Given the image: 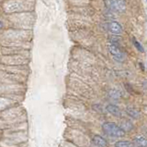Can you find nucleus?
Segmentation results:
<instances>
[{
  "instance_id": "nucleus-4",
  "label": "nucleus",
  "mask_w": 147,
  "mask_h": 147,
  "mask_svg": "<svg viewBox=\"0 0 147 147\" xmlns=\"http://www.w3.org/2000/svg\"><path fill=\"white\" fill-rule=\"evenodd\" d=\"M108 29L112 34L115 35H119L122 33V28L119 23L116 21H110L108 23Z\"/></svg>"
},
{
  "instance_id": "nucleus-3",
  "label": "nucleus",
  "mask_w": 147,
  "mask_h": 147,
  "mask_svg": "<svg viewBox=\"0 0 147 147\" xmlns=\"http://www.w3.org/2000/svg\"><path fill=\"white\" fill-rule=\"evenodd\" d=\"M108 49H109L110 55H111L112 57L116 61H118V62H122L124 60V57H125V56H124L123 52L121 51V49H119V47L116 44L110 43L108 45Z\"/></svg>"
},
{
  "instance_id": "nucleus-11",
  "label": "nucleus",
  "mask_w": 147,
  "mask_h": 147,
  "mask_svg": "<svg viewBox=\"0 0 147 147\" xmlns=\"http://www.w3.org/2000/svg\"><path fill=\"white\" fill-rule=\"evenodd\" d=\"M132 43H133V44H134V46L136 47V49L138 50V51H140L141 53L144 52V47H142V45L139 42H138L137 40H135L134 38H132Z\"/></svg>"
},
{
  "instance_id": "nucleus-1",
  "label": "nucleus",
  "mask_w": 147,
  "mask_h": 147,
  "mask_svg": "<svg viewBox=\"0 0 147 147\" xmlns=\"http://www.w3.org/2000/svg\"><path fill=\"white\" fill-rule=\"evenodd\" d=\"M102 129L105 133L111 137H122L125 134V131L121 128V126H118L113 122H105L102 125Z\"/></svg>"
},
{
  "instance_id": "nucleus-8",
  "label": "nucleus",
  "mask_w": 147,
  "mask_h": 147,
  "mask_svg": "<svg viewBox=\"0 0 147 147\" xmlns=\"http://www.w3.org/2000/svg\"><path fill=\"white\" fill-rule=\"evenodd\" d=\"M135 144L140 147H147V139L144 136H137L134 139Z\"/></svg>"
},
{
  "instance_id": "nucleus-9",
  "label": "nucleus",
  "mask_w": 147,
  "mask_h": 147,
  "mask_svg": "<svg viewBox=\"0 0 147 147\" xmlns=\"http://www.w3.org/2000/svg\"><path fill=\"white\" fill-rule=\"evenodd\" d=\"M121 128L124 131H130L132 129V124L130 121H124L121 125Z\"/></svg>"
},
{
  "instance_id": "nucleus-5",
  "label": "nucleus",
  "mask_w": 147,
  "mask_h": 147,
  "mask_svg": "<svg viewBox=\"0 0 147 147\" xmlns=\"http://www.w3.org/2000/svg\"><path fill=\"white\" fill-rule=\"evenodd\" d=\"M106 110H107L109 113L112 114L113 116H115V117H121V109H119L117 105H108L107 107H106Z\"/></svg>"
},
{
  "instance_id": "nucleus-13",
  "label": "nucleus",
  "mask_w": 147,
  "mask_h": 147,
  "mask_svg": "<svg viewBox=\"0 0 147 147\" xmlns=\"http://www.w3.org/2000/svg\"><path fill=\"white\" fill-rule=\"evenodd\" d=\"M145 1H146V2H147V0H145Z\"/></svg>"
},
{
  "instance_id": "nucleus-2",
  "label": "nucleus",
  "mask_w": 147,
  "mask_h": 147,
  "mask_svg": "<svg viewBox=\"0 0 147 147\" xmlns=\"http://www.w3.org/2000/svg\"><path fill=\"white\" fill-rule=\"evenodd\" d=\"M105 5L109 10L116 12H123L126 8L124 0H104Z\"/></svg>"
},
{
  "instance_id": "nucleus-6",
  "label": "nucleus",
  "mask_w": 147,
  "mask_h": 147,
  "mask_svg": "<svg viewBox=\"0 0 147 147\" xmlns=\"http://www.w3.org/2000/svg\"><path fill=\"white\" fill-rule=\"evenodd\" d=\"M92 142L93 144L96 146H99V147H108V142L106 141L104 138H102L99 135H96L93 137L92 139Z\"/></svg>"
},
{
  "instance_id": "nucleus-12",
  "label": "nucleus",
  "mask_w": 147,
  "mask_h": 147,
  "mask_svg": "<svg viewBox=\"0 0 147 147\" xmlns=\"http://www.w3.org/2000/svg\"><path fill=\"white\" fill-rule=\"evenodd\" d=\"M109 96L114 98V99H118V98L121 97V93L117 90H111L109 92Z\"/></svg>"
},
{
  "instance_id": "nucleus-10",
  "label": "nucleus",
  "mask_w": 147,
  "mask_h": 147,
  "mask_svg": "<svg viewBox=\"0 0 147 147\" xmlns=\"http://www.w3.org/2000/svg\"><path fill=\"white\" fill-rule=\"evenodd\" d=\"M115 147H131V142L128 141H119L115 144Z\"/></svg>"
},
{
  "instance_id": "nucleus-7",
  "label": "nucleus",
  "mask_w": 147,
  "mask_h": 147,
  "mask_svg": "<svg viewBox=\"0 0 147 147\" xmlns=\"http://www.w3.org/2000/svg\"><path fill=\"white\" fill-rule=\"evenodd\" d=\"M126 113L130 116L131 118H134V119H137L140 118V112L138 111L136 108H133V107H127L126 108Z\"/></svg>"
}]
</instances>
